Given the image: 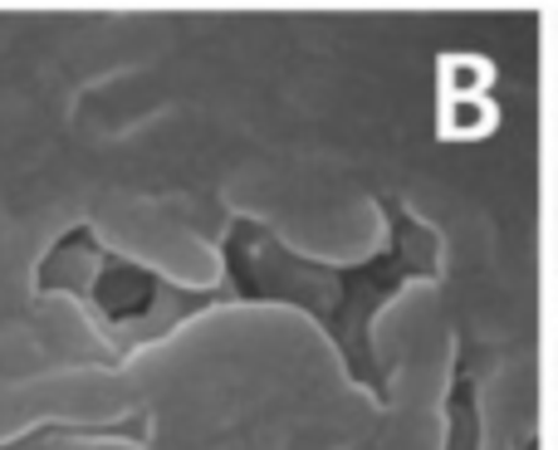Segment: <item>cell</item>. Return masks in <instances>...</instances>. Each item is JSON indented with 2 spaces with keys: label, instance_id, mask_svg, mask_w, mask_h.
Wrapping results in <instances>:
<instances>
[{
  "label": "cell",
  "instance_id": "6da1fadb",
  "mask_svg": "<svg viewBox=\"0 0 558 450\" xmlns=\"http://www.w3.org/2000/svg\"><path fill=\"white\" fill-rule=\"evenodd\" d=\"M153 450H202L231 431L363 402L314 318L284 304H221L123 353Z\"/></svg>",
  "mask_w": 558,
  "mask_h": 450
},
{
  "label": "cell",
  "instance_id": "7a4b0ae2",
  "mask_svg": "<svg viewBox=\"0 0 558 450\" xmlns=\"http://www.w3.org/2000/svg\"><path fill=\"white\" fill-rule=\"evenodd\" d=\"M137 416L123 363H45L0 382V450L29 436L108 431Z\"/></svg>",
  "mask_w": 558,
  "mask_h": 450
},
{
  "label": "cell",
  "instance_id": "3957f363",
  "mask_svg": "<svg viewBox=\"0 0 558 450\" xmlns=\"http://www.w3.org/2000/svg\"><path fill=\"white\" fill-rule=\"evenodd\" d=\"M88 235L104 250L123 255L128 265L167 279L177 289H216L226 279V259L211 240L167 202L137 192H98L84 211Z\"/></svg>",
  "mask_w": 558,
  "mask_h": 450
},
{
  "label": "cell",
  "instance_id": "277c9868",
  "mask_svg": "<svg viewBox=\"0 0 558 450\" xmlns=\"http://www.w3.org/2000/svg\"><path fill=\"white\" fill-rule=\"evenodd\" d=\"M35 333L45 363H123L118 333L98 318V308L84 294L69 289H39L29 308L20 314Z\"/></svg>",
  "mask_w": 558,
  "mask_h": 450
},
{
  "label": "cell",
  "instance_id": "5b68a950",
  "mask_svg": "<svg viewBox=\"0 0 558 450\" xmlns=\"http://www.w3.org/2000/svg\"><path fill=\"white\" fill-rule=\"evenodd\" d=\"M520 367H495L481 387V450H520L524 416H530Z\"/></svg>",
  "mask_w": 558,
  "mask_h": 450
},
{
  "label": "cell",
  "instance_id": "8992f818",
  "mask_svg": "<svg viewBox=\"0 0 558 450\" xmlns=\"http://www.w3.org/2000/svg\"><path fill=\"white\" fill-rule=\"evenodd\" d=\"M446 416L441 406L392 402V422L377 436V450H446Z\"/></svg>",
  "mask_w": 558,
  "mask_h": 450
},
{
  "label": "cell",
  "instance_id": "52a82bcc",
  "mask_svg": "<svg viewBox=\"0 0 558 450\" xmlns=\"http://www.w3.org/2000/svg\"><path fill=\"white\" fill-rule=\"evenodd\" d=\"M29 367H45V353H39L25 318H5V324H0V382L29 373Z\"/></svg>",
  "mask_w": 558,
  "mask_h": 450
},
{
  "label": "cell",
  "instance_id": "ba28073f",
  "mask_svg": "<svg viewBox=\"0 0 558 450\" xmlns=\"http://www.w3.org/2000/svg\"><path fill=\"white\" fill-rule=\"evenodd\" d=\"M35 450H153V446L118 431H59V436H39Z\"/></svg>",
  "mask_w": 558,
  "mask_h": 450
}]
</instances>
